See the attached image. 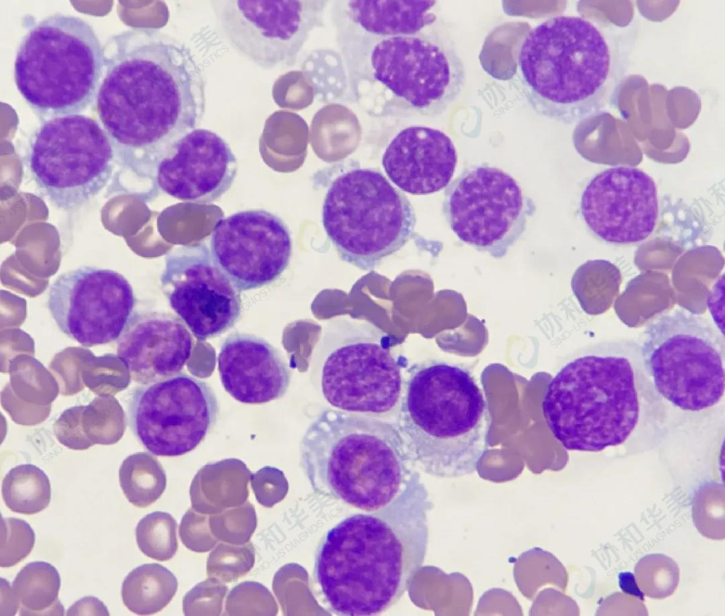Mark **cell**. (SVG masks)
Masks as SVG:
<instances>
[{"label":"cell","mask_w":725,"mask_h":616,"mask_svg":"<svg viewBox=\"0 0 725 616\" xmlns=\"http://www.w3.org/2000/svg\"><path fill=\"white\" fill-rule=\"evenodd\" d=\"M442 208L462 242L496 259L520 238L536 209L512 176L485 164L466 167L447 186Z\"/></svg>","instance_id":"cell-13"},{"label":"cell","mask_w":725,"mask_h":616,"mask_svg":"<svg viewBox=\"0 0 725 616\" xmlns=\"http://www.w3.org/2000/svg\"><path fill=\"white\" fill-rule=\"evenodd\" d=\"M209 515L187 510L179 525V535L184 546L190 551L205 553L216 547L219 540L211 532Z\"/></svg>","instance_id":"cell-39"},{"label":"cell","mask_w":725,"mask_h":616,"mask_svg":"<svg viewBox=\"0 0 725 616\" xmlns=\"http://www.w3.org/2000/svg\"><path fill=\"white\" fill-rule=\"evenodd\" d=\"M57 440L74 450L98 444H113L123 436L126 416L118 400L110 396L93 398L87 405L64 410L54 425Z\"/></svg>","instance_id":"cell-24"},{"label":"cell","mask_w":725,"mask_h":616,"mask_svg":"<svg viewBox=\"0 0 725 616\" xmlns=\"http://www.w3.org/2000/svg\"><path fill=\"white\" fill-rule=\"evenodd\" d=\"M513 578L522 595L533 600L539 589L546 585L565 591L568 573L554 554L537 547L514 559Z\"/></svg>","instance_id":"cell-31"},{"label":"cell","mask_w":725,"mask_h":616,"mask_svg":"<svg viewBox=\"0 0 725 616\" xmlns=\"http://www.w3.org/2000/svg\"><path fill=\"white\" fill-rule=\"evenodd\" d=\"M618 578L619 586L622 592L632 595L640 600H644V593L639 589L634 574L630 572H621Z\"/></svg>","instance_id":"cell-45"},{"label":"cell","mask_w":725,"mask_h":616,"mask_svg":"<svg viewBox=\"0 0 725 616\" xmlns=\"http://www.w3.org/2000/svg\"><path fill=\"white\" fill-rule=\"evenodd\" d=\"M408 371L398 429L415 466L441 478L476 471L489 449L491 415L474 377L436 359Z\"/></svg>","instance_id":"cell-7"},{"label":"cell","mask_w":725,"mask_h":616,"mask_svg":"<svg viewBox=\"0 0 725 616\" xmlns=\"http://www.w3.org/2000/svg\"><path fill=\"white\" fill-rule=\"evenodd\" d=\"M105 65L104 46L81 18L55 13L33 24L15 57L16 86L45 120L81 113L96 99Z\"/></svg>","instance_id":"cell-9"},{"label":"cell","mask_w":725,"mask_h":616,"mask_svg":"<svg viewBox=\"0 0 725 616\" xmlns=\"http://www.w3.org/2000/svg\"><path fill=\"white\" fill-rule=\"evenodd\" d=\"M432 506L420 481L387 506L349 515L326 532L313 577L331 612L375 615L400 600L423 564Z\"/></svg>","instance_id":"cell-3"},{"label":"cell","mask_w":725,"mask_h":616,"mask_svg":"<svg viewBox=\"0 0 725 616\" xmlns=\"http://www.w3.org/2000/svg\"><path fill=\"white\" fill-rule=\"evenodd\" d=\"M177 522L169 513H151L137 523L135 534L140 551L160 561L173 557L178 550Z\"/></svg>","instance_id":"cell-32"},{"label":"cell","mask_w":725,"mask_h":616,"mask_svg":"<svg viewBox=\"0 0 725 616\" xmlns=\"http://www.w3.org/2000/svg\"><path fill=\"white\" fill-rule=\"evenodd\" d=\"M290 232L277 215L263 209L238 211L219 218L210 238L212 257L239 291L277 280L290 264Z\"/></svg>","instance_id":"cell-18"},{"label":"cell","mask_w":725,"mask_h":616,"mask_svg":"<svg viewBox=\"0 0 725 616\" xmlns=\"http://www.w3.org/2000/svg\"><path fill=\"white\" fill-rule=\"evenodd\" d=\"M219 413L212 388L184 373L136 387L129 405L134 435L149 452L160 457L193 451L212 430Z\"/></svg>","instance_id":"cell-14"},{"label":"cell","mask_w":725,"mask_h":616,"mask_svg":"<svg viewBox=\"0 0 725 616\" xmlns=\"http://www.w3.org/2000/svg\"><path fill=\"white\" fill-rule=\"evenodd\" d=\"M211 532L219 541L235 545L248 543L257 525L253 505L246 503L209 515Z\"/></svg>","instance_id":"cell-35"},{"label":"cell","mask_w":725,"mask_h":616,"mask_svg":"<svg viewBox=\"0 0 725 616\" xmlns=\"http://www.w3.org/2000/svg\"><path fill=\"white\" fill-rule=\"evenodd\" d=\"M320 351L321 388L333 407L372 415L395 408L401 366L385 332L365 320L337 317L323 327Z\"/></svg>","instance_id":"cell-11"},{"label":"cell","mask_w":725,"mask_h":616,"mask_svg":"<svg viewBox=\"0 0 725 616\" xmlns=\"http://www.w3.org/2000/svg\"><path fill=\"white\" fill-rule=\"evenodd\" d=\"M692 517L696 529L702 536L713 540L724 539V499L714 503L704 498H696L692 504Z\"/></svg>","instance_id":"cell-40"},{"label":"cell","mask_w":725,"mask_h":616,"mask_svg":"<svg viewBox=\"0 0 725 616\" xmlns=\"http://www.w3.org/2000/svg\"><path fill=\"white\" fill-rule=\"evenodd\" d=\"M115 155L99 123L81 113L44 121L34 133L29 168L40 191L57 208L78 209L113 174Z\"/></svg>","instance_id":"cell-12"},{"label":"cell","mask_w":725,"mask_h":616,"mask_svg":"<svg viewBox=\"0 0 725 616\" xmlns=\"http://www.w3.org/2000/svg\"><path fill=\"white\" fill-rule=\"evenodd\" d=\"M435 23L412 34L375 36L350 29V83L358 104L382 117L435 118L457 99L463 61ZM349 30V31H350Z\"/></svg>","instance_id":"cell-6"},{"label":"cell","mask_w":725,"mask_h":616,"mask_svg":"<svg viewBox=\"0 0 725 616\" xmlns=\"http://www.w3.org/2000/svg\"><path fill=\"white\" fill-rule=\"evenodd\" d=\"M581 214L588 228L612 245L644 241L658 216L657 188L643 170L615 166L593 177L584 188Z\"/></svg>","instance_id":"cell-19"},{"label":"cell","mask_w":725,"mask_h":616,"mask_svg":"<svg viewBox=\"0 0 725 616\" xmlns=\"http://www.w3.org/2000/svg\"><path fill=\"white\" fill-rule=\"evenodd\" d=\"M1 493L4 503L11 511L33 515L49 505L51 486L41 469L25 464L13 467L4 476Z\"/></svg>","instance_id":"cell-29"},{"label":"cell","mask_w":725,"mask_h":616,"mask_svg":"<svg viewBox=\"0 0 725 616\" xmlns=\"http://www.w3.org/2000/svg\"><path fill=\"white\" fill-rule=\"evenodd\" d=\"M61 579L57 569L45 561L26 564L15 577L12 592L21 605V615L64 614L58 600Z\"/></svg>","instance_id":"cell-28"},{"label":"cell","mask_w":725,"mask_h":616,"mask_svg":"<svg viewBox=\"0 0 725 616\" xmlns=\"http://www.w3.org/2000/svg\"><path fill=\"white\" fill-rule=\"evenodd\" d=\"M299 459L316 494L365 512L387 506L421 481L398 428L331 408L310 422Z\"/></svg>","instance_id":"cell-5"},{"label":"cell","mask_w":725,"mask_h":616,"mask_svg":"<svg viewBox=\"0 0 725 616\" xmlns=\"http://www.w3.org/2000/svg\"><path fill=\"white\" fill-rule=\"evenodd\" d=\"M135 303L132 287L123 275L94 266L60 274L47 298L59 330L84 347L118 340L134 315Z\"/></svg>","instance_id":"cell-16"},{"label":"cell","mask_w":725,"mask_h":616,"mask_svg":"<svg viewBox=\"0 0 725 616\" xmlns=\"http://www.w3.org/2000/svg\"><path fill=\"white\" fill-rule=\"evenodd\" d=\"M217 366L225 391L243 403L279 399L290 386L291 374L282 354L255 335H229L221 345Z\"/></svg>","instance_id":"cell-23"},{"label":"cell","mask_w":725,"mask_h":616,"mask_svg":"<svg viewBox=\"0 0 725 616\" xmlns=\"http://www.w3.org/2000/svg\"><path fill=\"white\" fill-rule=\"evenodd\" d=\"M244 471L222 466L203 469L192 486L193 508L210 515L241 505L247 498Z\"/></svg>","instance_id":"cell-27"},{"label":"cell","mask_w":725,"mask_h":616,"mask_svg":"<svg viewBox=\"0 0 725 616\" xmlns=\"http://www.w3.org/2000/svg\"><path fill=\"white\" fill-rule=\"evenodd\" d=\"M119 479L126 498L138 508H146L159 499L166 483L161 465L147 452L135 453L124 459Z\"/></svg>","instance_id":"cell-30"},{"label":"cell","mask_w":725,"mask_h":616,"mask_svg":"<svg viewBox=\"0 0 725 616\" xmlns=\"http://www.w3.org/2000/svg\"><path fill=\"white\" fill-rule=\"evenodd\" d=\"M255 564V549L251 542L235 545L221 542L210 553L207 561L208 578L226 583L244 576Z\"/></svg>","instance_id":"cell-34"},{"label":"cell","mask_w":725,"mask_h":616,"mask_svg":"<svg viewBox=\"0 0 725 616\" xmlns=\"http://www.w3.org/2000/svg\"><path fill=\"white\" fill-rule=\"evenodd\" d=\"M160 281L169 306L200 341L222 335L240 317V291L216 264L204 242L170 251Z\"/></svg>","instance_id":"cell-17"},{"label":"cell","mask_w":725,"mask_h":616,"mask_svg":"<svg viewBox=\"0 0 725 616\" xmlns=\"http://www.w3.org/2000/svg\"><path fill=\"white\" fill-rule=\"evenodd\" d=\"M348 28L375 35L412 34L436 22L433 0H355L341 1Z\"/></svg>","instance_id":"cell-25"},{"label":"cell","mask_w":725,"mask_h":616,"mask_svg":"<svg viewBox=\"0 0 725 616\" xmlns=\"http://www.w3.org/2000/svg\"><path fill=\"white\" fill-rule=\"evenodd\" d=\"M67 615H109L106 607L94 597H86L76 601L67 611Z\"/></svg>","instance_id":"cell-44"},{"label":"cell","mask_w":725,"mask_h":616,"mask_svg":"<svg viewBox=\"0 0 725 616\" xmlns=\"http://www.w3.org/2000/svg\"><path fill=\"white\" fill-rule=\"evenodd\" d=\"M636 583L650 598L663 599L678 588L680 569L670 557L662 554H650L641 557L634 568Z\"/></svg>","instance_id":"cell-33"},{"label":"cell","mask_w":725,"mask_h":616,"mask_svg":"<svg viewBox=\"0 0 725 616\" xmlns=\"http://www.w3.org/2000/svg\"><path fill=\"white\" fill-rule=\"evenodd\" d=\"M322 172V224L343 262L372 270L413 238V207L380 171L348 159Z\"/></svg>","instance_id":"cell-8"},{"label":"cell","mask_w":725,"mask_h":616,"mask_svg":"<svg viewBox=\"0 0 725 616\" xmlns=\"http://www.w3.org/2000/svg\"><path fill=\"white\" fill-rule=\"evenodd\" d=\"M724 337L709 320L682 308L659 315L641 346L644 367L662 398L686 411L716 405L724 390Z\"/></svg>","instance_id":"cell-10"},{"label":"cell","mask_w":725,"mask_h":616,"mask_svg":"<svg viewBox=\"0 0 725 616\" xmlns=\"http://www.w3.org/2000/svg\"><path fill=\"white\" fill-rule=\"evenodd\" d=\"M633 32L574 16L548 18L526 35L518 66L526 100L539 115L571 125L615 103Z\"/></svg>","instance_id":"cell-4"},{"label":"cell","mask_w":725,"mask_h":616,"mask_svg":"<svg viewBox=\"0 0 725 616\" xmlns=\"http://www.w3.org/2000/svg\"><path fill=\"white\" fill-rule=\"evenodd\" d=\"M177 588V579L167 568L159 564H144L125 577L121 595L129 610L139 615H149L164 609Z\"/></svg>","instance_id":"cell-26"},{"label":"cell","mask_w":725,"mask_h":616,"mask_svg":"<svg viewBox=\"0 0 725 616\" xmlns=\"http://www.w3.org/2000/svg\"><path fill=\"white\" fill-rule=\"evenodd\" d=\"M253 488L258 501L267 508L273 507L285 494V480L278 471L272 469L260 471L255 478Z\"/></svg>","instance_id":"cell-43"},{"label":"cell","mask_w":725,"mask_h":616,"mask_svg":"<svg viewBox=\"0 0 725 616\" xmlns=\"http://www.w3.org/2000/svg\"><path fill=\"white\" fill-rule=\"evenodd\" d=\"M530 615H579V607L570 597L554 588L540 591L533 601Z\"/></svg>","instance_id":"cell-41"},{"label":"cell","mask_w":725,"mask_h":616,"mask_svg":"<svg viewBox=\"0 0 725 616\" xmlns=\"http://www.w3.org/2000/svg\"><path fill=\"white\" fill-rule=\"evenodd\" d=\"M225 615H275L276 602L270 590L256 581H244L234 587L225 601Z\"/></svg>","instance_id":"cell-36"},{"label":"cell","mask_w":725,"mask_h":616,"mask_svg":"<svg viewBox=\"0 0 725 616\" xmlns=\"http://www.w3.org/2000/svg\"><path fill=\"white\" fill-rule=\"evenodd\" d=\"M222 36L266 69L291 66L312 32L321 27L328 1H211Z\"/></svg>","instance_id":"cell-15"},{"label":"cell","mask_w":725,"mask_h":616,"mask_svg":"<svg viewBox=\"0 0 725 616\" xmlns=\"http://www.w3.org/2000/svg\"><path fill=\"white\" fill-rule=\"evenodd\" d=\"M104 53L98 118L115 159L155 186L161 158L205 115L204 74L188 47L147 28L110 37Z\"/></svg>","instance_id":"cell-1"},{"label":"cell","mask_w":725,"mask_h":616,"mask_svg":"<svg viewBox=\"0 0 725 616\" xmlns=\"http://www.w3.org/2000/svg\"><path fill=\"white\" fill-rule=\"evenodd\" d=\"M35 540V533L27 522L16 517H2L1 567H11L24 559L32 551Z\"/></svg>","instance_id":"cell-37"},{"label":"cell","mask_w":725,"mask_h":616,"mask_svg":"<svg viewBox=\"0 0 725 616\" xmlns=\"http://www.w3.org/2000/svg\"><path fill=\"white\" fill-rule=\"evenodd\" d=\"M542 410L568 450L625 454L660 444L668 412L643 362L641 345L612 339L589 346L549 381Z\"/></svg>","instance_id":"cell-2"},{"label":"cell","mask_w":725,"mask_h":616,"mask_svg":"<svg viewBox=\"0 0 725 616\" xmlns=\"http://www.w3.org/2000/svg\"><path fill=\"white\" fill-rule=\"evenodd\" d=\"M193 347L192 335L178 317L149 312L134 314L117 341V354L130 378L147 385L180 374Z\"/></svg>","instance_id":"cell-21"},{"label":"cell","mask_w":725,"mask_h":616,"mask_svg":"<svg viewBox=\"0 0 725 616\" xmlns=\"http://www.w3.org/2000/svg\"><path fill=\"white\" fill-rule=\"evenodd\" d=\"M457 162V150L450 138L424 125L400 130L382 159L389 179L401 191L413 195L430 194L447 187Z\"/></svg>","instance_id":"cell-22"},{"label":"cell","mask_w":725,"mask_h":616,"mask_svg":"<svg viewBox=\"0 0 725 616\" xmlns=\"http://www.w3.org/2000/svg\"><path fill=\"white\" fill-rule=\"evenodd\" d=\"M475 615H523L522 608L516 598L501 588H492L481 597Z\"/></svg>","instance_id":"cell-42"},{"label":"cell","mask_w":725,"mask_h":616,"mask_svg":"<svg viewBox=\"0 0 725 616\" xmlns=\"http://www.w3.org/2000/svg\"><path fill=\"white\" fill-rule=\"evenodd\" d=\"M238 162L217 133L195 128L177 140L159 162L155 186L183 202L209 204L232 186Z\"/></svg>","instance_id":"cell-20"},{"label":"cell","mask_w":725,"mask_h":616,"mask_svg":"<svg viewBox=\"0 0 725 616\" xmlns=\"http://www.w3.org/2000/svg\"><path fill=\"white\" fill-rule=\"evenodd\" d=\"M227 591L224 583L215 578H208L198 583L183 597L184 615H220Z\"/></svg>","instance_id":"cell-38"}]
</instances>
